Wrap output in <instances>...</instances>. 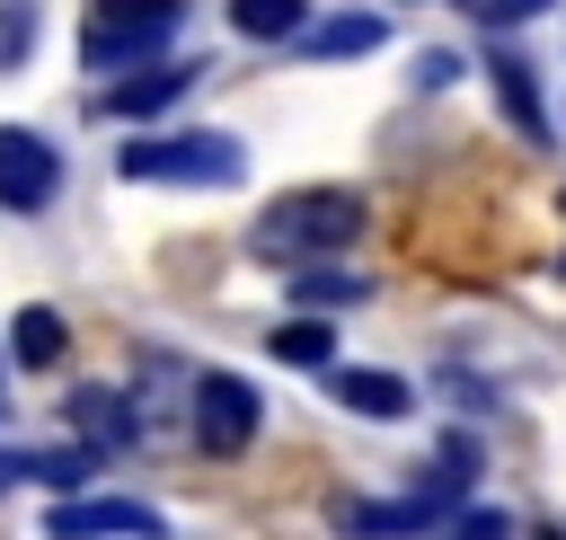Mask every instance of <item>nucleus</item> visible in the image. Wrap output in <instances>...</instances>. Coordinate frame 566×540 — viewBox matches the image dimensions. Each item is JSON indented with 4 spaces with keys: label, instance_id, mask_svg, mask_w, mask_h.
<instances>
[{
    "label": "nucleus",
    "instance_id": "1",
    "mask_svg": "<svg viewBox=\"0 0 566 540\" xmlns=\"http://www.w3.org/2000/svg\"><path fill=\"white\" fill-rule=\"evenodd\" d=\"M363 195L354 186H301V195H274L256 221H248V248L274 257V266H301V257H336L363 239Z\"/></svg>",
    "mask_w": 566,
    "mask_h": 540
},
{
    "label": "nucleus",
    "instance_id": "2",
    "mask_svg": "<svg viewBox=\"0 0 566 540\" xmlns=\"http://www.w3.org/2000/svg\"><path fill=\"white\" fill-rule=\"evenodd\" d=\"M115 177L133 186H239L248 177V142L239 133H142V142H124L115 150Z\"/></svg>",
    "mask_w": 566,
    "mask_h": 540
},
{
    "label": "nucleus",
    "instance_id": "3",
    "mask_svg": "<svg viewBox=\"0 0 566 540\" xmlns=\"http://www.w3.org/2000/svg\"><path fill=\"white\" fill-rule=\"evenodd\" d=\"M177 27H186V0H97L88 27H80V62H88V71H133V62H150Z\"/></svg>",
    "mask_w": 566,
    "mask_h": 540
},
{
    "label": "nucleus",
    "instance_id": "4",
    "mask_svg": "<svg viewBox=\"0 0 566 540\" xmlns=\"http://www.w3.org/2000/svg\"><path fill=\"white\" fill-rule=\"evenodd\" d=\"M451 505H469V469H451V460H442V469H433V478H416L398 505H354V496H336V505H327V522H336V531H354V540H389V531H433Z\"/></svg>",
    "mask_w": 566,
    "mask_h": 540
},
{
    "label": "nucleus",
    "instance_id": "5",
    "mask_svg": "<svg viewBox=\"0 0 566 540\" xmlns=\"http://www.w3.org/2000/svg\"><path fill=\"white\" fill-rule=\"evenodd\" d=\"M256 425H265V398H256L239 372H203V381H195V443H203L212 460H239V451L256 443Z\"/></svg>",
    "mask_w": 566,
    "mask_h": 540
},
{
    "label": "nucleus",
    "instance_id": "6",
    "mask_svg": "<svg viewBox=\"0 0 566 540\" xmlns=\"http://www.w3.org/2000/svg\"><path fill=\"white\" fill-rule=\"evenodd\" d=\"M168 513L142 505V496H71V505H44V540H159Z\"/></svg>",
    "mask_w": 566,
    "mask_h": 540
},
{
    "label": "nucleus",
    "instance_id": "7",
    "mask_svg": "<svg viewBox=\"0 0 566 540\" xmlns=\"http://www.w3.org/2000/svg\"><path fill=\"white\" fill-rule=\"evenodd\" d=\"M62 195V150L35 124H0V212H44Z\"/></svg>",
    "mask_w": 566,
    "mask_h": 540
},
{
    "label": "nucleus",
    "instance_id": "8",
    "mask_svg": "<svg viewBox=\"0 0 566 540\" xmlns=\"http://www.w3.org/2000/svg\"><path fill=\"white\" fill-rule=\"evenodd\" d=\"M318 390L345 407V416H371V425H398L416 407V390L398 372H363V363H318Z\"/></svg>",
    "mask_w": 566,
    "mask_h": 540
},
{
    "label": "nucleus",
    "instance_id": "9",
    "mask_svg": "<svg viewBox=\"0 0 566 540\" xmlns=\"http://www.w3.org/2000/svg\"><path fill=\"white\" fill-rule=\"evenodd\" d=\"M203 80V62H133V80H115L106 97H97V115H124V124H142V115H159V106H177L186 89Z\"/></svg>",
    "mask_w": 566,
    "mask_h": 540
},
{
    "label": "nucleus",
    "instance_id": "10",
    "mask_svg": "<svg viewBox=\"0 0 566 540\" xmlns=\"http://www.w3.org/2000/svg\"><path fill=\"white\" fill-rule=\"evenodd\" d=\"M106 469V451L97 443H53V451H0V487H18V478H35V487H88Z\"/></svg>",
    "mask_w": 566,
    "mask_h": 540
},
{
    "label": "nucleus",
    "instance_id": "11",
    "mask_svg": "<svg viewBox=\"0 0 566 540\" xmlns=\"http://www.w3.org/2000/svg\"><path fill=\"white\" fill-rule=\"evenodd\" d=\"M310 62H345V53H380L389 44V18H371V9H345V18H318V27H301L292 35Z\"/></svg>",
    "mask_w": 566,
    "mask_h": 540
},
{
    "label": "nucleus",
    "instance_id": "12",
    "mask_svg": "<svg viewBox=\"0 0 566 540\" xmlns=\"http://www.w3.org/2000/svg\"><path fill=\"white\" fill-rule=\"evenodd\" d=\"M486 80H495V97H504L513 133H522V142H548V106H539V80H531V62H522V53H486Z\"/></svg>",
    "mask_w": 566,
    "mask_h": 540
},
{
    "label": "nucleus",
    "instance_id": "13",
    "mask_svg": "<svg viewBox=\"0 0 566 540\" xmlns=\"http://www.w3.org/2000/svg\"><path fill=\"white\" fill-rule=\"evenodd\" d=\"M62 345H71V328H62V310H53V301H27V310L9 319V354H18L27 372H53V363H62Z\"/></svg>",
    "mask_w": 566,
    "mask_h": 540
},
{
    "label": "nucleus",
    "instance_id": "14",
    "mask_svg": "<svg viewBox=\"0 0 566 540\" xmlns=\"http://www.w3.org/2000/svg\"><path fill=\"white\" fill-rule=\"evenodd\" d=\"M230 27L256 35V44H292L310 27V0H230Z\"/></svg>",
    "mask_w": 566,
    "mask_h": 540
},
{
    "label": "nucleus",
    "instance_id": "15",
    "mask_svg": "<svg viewBox=\"0 0 566 540\" xmlns=\"http://www.w3.org/2000/svg\"><path fill=\"white\" fill-rule=\"evenodd\" d=\"M71 416L97 434V451H115V443H142V416H124V398H115V390H80V398H71Z\"/></svg>",
    "mask_w": 566,
    "mask_h": 540
},
{
    "label": "nucleus",
    "instance_id": "16",
    "mask_svg": "<svg viewBox=\"0 0 566 540\" xmlns=\"http://www.w3.org/2000/svg\"><path fill=\"white\" fill-rule=\"evenodd\" d=\"M265 345H274V363H292V372H318V363L336 354V336H327V319H283V328H274Z\"/></svg>",
    "mask_w": 566,
    "mask_h": 540
},
{
    "label": "nucleus",
    "instance_id": "17",
    "mask_svg": "<svg viewBox=\"0 0 566 540\" xmlns=\"http://www.w3.org/2000/svg\"><path fill=\"white\" fill-rule=\"evenodd\" d=\"M292 292H301L310 310H336V301L354 310V301H371V283H363V274H336V266H310V274H292Z\"/></svg>",
    "mask_w": 566,
    "mask_h": 540
},
{
    "label": "nucleus",
    "instance_id": "18",
    "mask_svg": "<svg viewBox=\"0 0 566 540\" xmlns=\"http://www.w3.org/2000/svg\"><path fill=\"white\" fill-rule=\"evenodd\" d=\"M442 522H451L442 540H504V513H495V505H451Z\"/></svg>",
    "mask_w": 566,
    "mask_h": 540
},
{
    "label": "nucleus",
    "instance_id": "19",
    "mask_svg": "<svg viewBox=\"0 0 566 540\" xmlns=\"http://www.w3.org/2000/svg\"><path fill=\"white\" fill-rule=\"evenodd\" d=\"M478 27H522V18H539V9H557V0H460Z\"/></svg>",
    "mask_w": 566,
    "mask_h": 540
},
{
    "label": "nucleus",
    "instance_id": "20",
    "mask_svg": "<svg viewBox=\"0 0 566 540\" xmlns=\"http://www.w3.org/2000/svg\"><path fill=\"white\" fill-rule=\"evenodd\" d=\"M416 80H424V89H451V80H460V53H424Z\"/></svg>",
    "mask_w": 566,
    "mask_h": 540
}]
</instances>
